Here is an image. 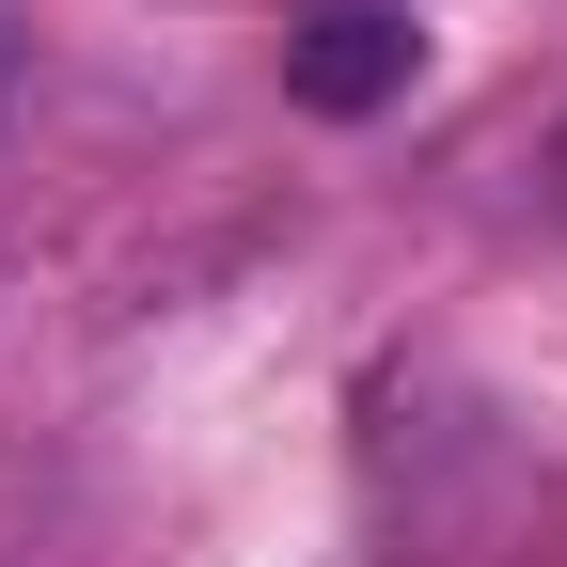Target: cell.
Wrapping results in <instances>:
<instances>
[{
  "mask_svg": "<svg viewBox=\"0 0 567 567\" xmlns=\"http://www.w3.org/2000/svg\"><path fill=\"white\" fill-rule=\"evenodd\" d=\"M410 80H425V32L394 17V0H331V17H316L300 48H284V95H300V111H331V126L394 111Z\"/></svg>",
  "mask_w": 567,
  "mask_h": 567,
  "instance_id": "obj_1",
  "label": "cell"
}]
</instances>
